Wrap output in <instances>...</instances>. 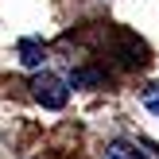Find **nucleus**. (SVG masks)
Wrapping results in <instances>:
<instances>
[{
	"mask_svg": "<svg viewBox=\"0 0 159 159\" xmlns=\"http://www.w3.org/2000/svg\"><path fill=\"white\" fill-rule=\"evenodd\" d=\"M31 89H35V101L43 109H62L66 105V82H62V78H54V74H39L35 82H31Z\"/></svg>",
	"mask_w": 159,
	"mask_h": 159,
	"instance_id": "f257e3e1",
	"label": "nucleus"
},
{
	"mask_svg": "<svg viewBox=\"0 0 159 159\" xmlns=\"http://www.w3.org/2000/svg\"><path fill=\"white\" fill-rule=\"evenodd\" d=\"M20 62L27 70H39L43 66V43H39V39H23L20 43Z\"/></svg>",
	"mask_w": 159,
	"mask_h": 159,
	"instance_id": "f03ea898",
	"label": "nucleus"
},
{
	"mask_svg": "<svg viewBox=\"0 0 159 159\" xmlns=\"http://www.w3.org/2000/svg\"><path fill=\"white\" fill-rule=\"evenodd\" d=\"M140 101L148 105V113H155V116H159V82H152V85H148V89L140 93Z\"/></svg>",
	"mask_w": 159,
	"mask_h": 159,
	"instance_id": "7ed1b4c3",
	"label": "nucleus"
},
{
	"mask_svg": "<svg viewBox=\"0 0 159 159\" xmlns=\"http://www.w3.org/2000/svg\"><path fill=\"white\" fill-rule=\"evenodd\" d=\"M101 78H105V74H101V70H78V74L70 78V85H74V89H78V85H93V82H101Z\"/></svg>",
	"mask_w": 159,
	"mask_h": 159,
	"instance_id": "20e7f679",
	"label": "nucleus"
},
{
	"mask_svg": "<svg viewBox=\"0 0 159 159\" xmlns=\"http://www.w3.org/2000/svg\"><path fill=\"white\" fill-rule=\"evenodd\" d=\"M105 159H136V152H132V148H124V144H113L105 152Z\"/></svg>",
	"mask_w": 159,
	"mask_h": 159,
	"instance_id": "39448f33",
	"label": "nucleus"
},
{
	"mask_svg": "<svg viewBox=\"0 0 159 159\" xmlns=\"http://www.w3.org/2000/svg\"><path fill=\"white\" fill-rule=\"evenodd\" d=\"M136 159H159V152L148 148V144H140V148H136Z\"/></svg>",
	"mask_w": 159,
	"mask_h": 159,
	"instance_id": "423d86ee",
	"label": "nucleus"
}]
</instances>
